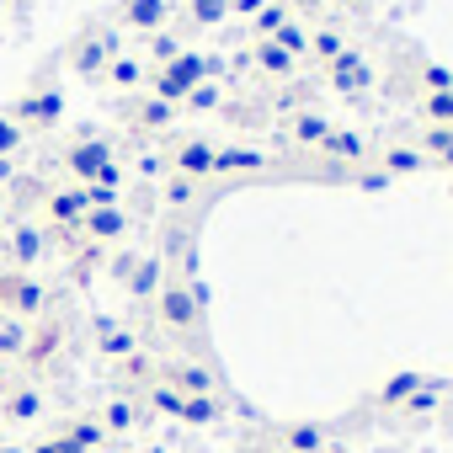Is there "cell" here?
Segmentation results:
<instances>
[{"label": "cell", "instance_id": "5", "mask_svg": "<svg viewBox=\"0 0 453 453\" xmlns=\"http://www.w3.org/2000/svg\"><path fill=\"white\" fill-rule=\"evenodd\" d=\"M43 283L38 278H27V273H0V310H6L12 320H33V315H43Z\"/></svg>", "mask_w": 453, "mask_h": 453}, {"label": "cell", "instance_id": "47", "mask_svg": "<svg viewBox=\"0 0 453 453\" xmlns=\"http://www.w3.org/2000/svg\"><path fill=\"white\" fill-rule=\"evenodd\" d=\"M155 453H160V448H155Z\"/></svg>", "mask_w": 453, "mask_h": 453}, {"label": "cell", "instance_id": "6", "mask_svg": "<svg viewBox=\"0 0 453 453\" xmlns=\"http://www.w3.org/2000/svg\"><path fill=\"white\" fill-rule=\"evenodd\" d=\"M118 54H123V49H118V38H112L107 27H86V33L70 43V70H81V75H102Z\"/></svg>", "mask_w": 453, "mask_h": 453}, {"label": "cell", "instance_id": "20", "mask_svg": "<svg viewBox=\"0 0 453 453\" xmlns=\"http://www.w3.org/2000/svg\"><path fill=\"white\" fill-rule=\"evenodd\" d=\"M379 165H384L389 176H416V171H426V155H421L416 144H384V150H379Z\"/></svg>", "mask_w": 453, "mask_h": 453}, {"label": "cell", "instance_id": "42", "mask_svg": "<svg viewBox=\"0 0 453 453\" xmlns=\"http://www.w3.org/2000/svg\"><path fill=\"white\" fill-rule=\"evenodd\" d=\"M278 6H283V12H294V17H310V12H320V6H326V0H278Z\"/></svg>", "mask_w": 453, "mask_h": 453}, {"label": "cell", "instance_id": "46", "mask_svg": "<svg viewBox=\"0 0 453 453\" xmlns=\"http://www.w3.org/2000/svg\"><path fill=\"white\" fill-rule=\"evenodd\" d=\"M448 197H453V187H448Z\"/></svg>", "mask_w": 453, "mask_h": 453}, {"label": "cell", "instance_id": "10", "mask_svg": "<svg viewBox=\"0 0 453 453\" xmlns=\"http://www.w3.org/2000/svg\"><path fill=\"white\" fill-rule=\"evenodd\" d=\"M326 70H331V81H336V91H342V96H363V86H373V70L363 65V54H357V49H347V54H342L336 65H326Z\"/></svg>", "mask_w": 453, "mask_h": 453}, {"label": "cell", "instance_id": "7", "mask_svg": "<svg viewBox=\"0 0 453 453\" xmlns=\"http://www.w3.org/2000/svg\"><path fill=\"white\" fill-rule=\"evenodd\" d=\"M43 230H38V224H12V230H6V267L12 273H27V267H38L43 262Z\"/></svg>", "mask_w": 453, "mask_h": 453}, {"label": "cell", "instance_id": "11", "mask_svg": "<svg viewBox=\"0 0 453 453\" xmlns=\"http://www.w3.org/2000/svg\"><path fill=\"white\" fill-rule=\"evenodd\" d=\"M320 155H331V160H342V165H363V160H368V144H363V134L331 123V134L320 139Z\"/></svg>", "mask_w": 453, "mask_h": 453}, {"label": "cell", "instance_id": "17", "mask_svg": "<svg viewBox=\"0 0 453 453\" xmlns=\"http://www.w3.org/2000/svg\"><path fill=\"white\" fill-rule=\"evenodd\" d=\"M59 342H65V326H59V320H49V326H38V331H27V347H22V363H27V368H38V363H49V357L59 352Z\"/></svg>", "mask_w": 453, "mask_h": 453}, {"label": "cell", "instance_id": "19", "mask_svg": "<svg viewBox=\"0 0 453 453\" xmlns=\"http://www.w3.org/2000/svg\"><path fill=\"white\" fill-rule=\"evenodd\" d=\"M128 123L155 134V128H171V123H176V107H171V102H160V96H139V102L128 107Z\"/></svg>", "mask_w": 453, "mask_h": 453}, {"label": "cell", "instance_id": "16", "mask_svg": "<svg viewBox=\"0 0 453 453\" xmlns=\"http://www.w3.org/2000/svg\"><path fill=\"white\" fill-rule=\"evenodd\" d=\"M102 81H107L112 91H128V96H134V91H144V81H150V70H144V65H139L134 54H118V59H112V65L102 70Z\"/></svg>", "mask_w": 453, "mask_h": 453}, {"label": "cell", "instance_id": "13", "mask_svg": "<svg viewBox=\"0 0 453 453\" xmlns=\"http://www.w3.org/2000/svg\"><path fill=\"white\" fill-rule=\"evenodd\" d=\"M160 384H171L176 395H213V373L203 363H171L160 373Z\"/></svg>", "mask_w": 453, "mask_h": 453}, {"label": "cell", "instance_id": "38", "mask_svg": "<svg viewBox=\"0 0 453 453\" xmlns=\"http://www.w3.org/2000/svg\"><path fill=\"white\" fill-rule=\"evenodd\" d=\"M181 107H192V112H208V107H219V86H208V81H203V86H197V91H192Z\"/></svg>", "mask_w": 453, "mask_h": 453}, {"label": "cell", "instance_id": "21", "mask_svg": "<svg viewBox=\"0 0 453 453\" xmlns=\"http://www.w3.org/2000/svg\"><path fill=\"white\" fill-rule=\"evenodd\" d=\"M326 134H331V123H326L320 112H294V118H288V139L304 144V150H320Z\"/></svg>", "mask_w": 453, "mask_h": 453}, {"label": "cell", "instance_id": "41", "mask_svg": "<svg viewBox=\"0 0 453 453\" xmlns=\"http://www.w3.org/2000/svg\"><path fill=\"white\" fill-rule=\"evenodd\" d=\"M192 192H197V181H187V176H171V181H165V203H176V208H181Z\"/></svg>", "mask_w": 453, "mask_h": 453}, {"label": "cell", "instance_id": "40", "mask_svg": "<svg viewBox=\"0 0 453 453\" xmlns=\"http://www.w3.org/2000/svg\"><path fill=\"white\" fill-rule=\"evenodd\" d=\"M448 144H453V128H426V144H421V155H426V160H437Z\"/></svg>", "mask_w": 453, "mask_h": 453}, {"label": "cell", "instance_id": "26", "mask_svg": "<svg viewBox=\"0 0 453 453\" xmlns=\"http://www.w3.org/2000/svg\"><path fill=\"white\" fill-rule=\"evenodd\" d=\"M267 43H278V49H283L288 59H299V54H310V27H304V22L294 17V22H283V27H278V33H273Z\"/></svg>", "mask_w": 453, "mask_h": 453}, {"label": "cell", "instance_id": "43", "mask_svg": "<svg viewBox=\"0 0 453 453\" xmlns=\"http://www.w3.org/2000/svg\"><path fill=\"white\" fill-rule=\"evenodd\" d=\"M267 0H230V17H257Z\"/></svg>", "mask_w": 453, "mask_h": 453}, {"label": "cell", "instance_id": "2", "mask_svg": "<svg viewBox=\"0 0 453 453\" xmlns=\"http://www.w3.org/2000/svg\"><path fill=\"white\" fill-rule=\"evenodd\" d=\"M65 171L75 176V187H96V181H123L118 155L107 139H75L65 144Z\"/></svg>", "mask_w": 453, "mask_h": 453}, {"label": "cell", "instance_id": "14", "mask_svg": "<svg viewBox=\"0 0 453 453\" xmlns=\"http://www.w3.org/2000/svg\"><path fill=\"white\" fill-rule=\"evenodd\" d=\"M171 17V0H123V22L134 33H160Z\"/></svg>", "mask_w": 453, "mask_h": 453}, {"label": "cell", "instance_id": "8", "mask_svg": "<svg viewBox=\"0 0 453 453\" xmlns=\"http://www.w3.org/2000/svg\"><path fill=\"white\" fill-rule=\"evenodd\" d=\"M43 213H49L54 230H81V219L91 213V203H86L81 187H54V192L43 197Z\"/></svg>", "mask_w": 453, "mask_h": 453}, {"label": "cell", "instance_id": "44", "mask_svg": "<svg viewBox=\"0 0 453 453\" xmlns=\"http://www.w3.org/2000/svg\"><path fill=\"white\" fill-rule=\"evenodd\" d=\"M437 165H442V171H453V144H448V150L437 155Z\"/></svg>", "mask_w": 453, "mask_h": 453}, {"label": "cell", "instance_id": "9", "mask_svg": "<svg viewBox=\"0 0 453 453\" xmlns=\"http://www.w3.org/2000/svg\"><path fill=\"white\" fill-rule=\"evenodd\" d=\"M171 176L208 181V176H213V144H208V139H181V144L171 150Z\"/></svg>", "mask_w": 453, "mask_h": 453}, {"label": "cell", "instance_id": "31", "mask_svg": "<svg viewBox=\"0 0 453 453\" xmlns=\"http://www.w3.org/2000/svg\"><path fill=\"white\" fill-rule=\"evenodd\" d=\"M27 331H33L27 320H12V315H6V320H0V352H6V357H22V347H27Z\"/></svg>", "mask_w": 453, "mask_h": 453}, {"label": "cell", "instance_id": "23", "mask_svg": "<svg viewBox=\"0 0 453 453\" xmlns=\"http://www.w3.org/2000/svg\"><path fill=\"white\" fill-rule=\"evenodd\" d=\"M283 448H288V453H320V448H326V426H315V421L283 426Z\"/></svg>", "mask_w": 453, "mask_h": 453}, {"label": "cell", "instance_id": "28", "mask_svg": "<svg viewBox=\"0 0 453 453\" xmlns=\"http://www.w3.org/2000/svg\"><path fill=\"white\" fill-rule=\"evenodd\" d=\"M421 118H426L432 128H453V91H432V96H421Z\"/></svg>", "mask_w": 453, "mask_h": 453}, {"label": "cell", "instance_id": "33", "mask_svg": "<svg viewBox=\"0 0 453 453\" xmlns=\"http://www.w3.org/2000/svg\"><path fill=\"white\" fill-rule=\"evenodd\" d=\"M6 411H12V416H22V421H33V416L43 411V395H38L33 384H27V389H12V395H6Z\"/></svg>", "mask_w": 453, "mask_h": 453}, {"label": "cell", "instance_id": "35", "mask_svg": "<svg viewBox=\"0 0 453 453\" xmlns=\"http://www.w3.org/2000/svg\"><path fill=\"white\" fill-rule=\"evenodd\" d=\"M96 426H102V432H128V426H134V405H128V400H107Z\"/></svg>", "mask_w": 453, "mask_h": 453}, {"label": "cell", "instance_id": "3", "mask_svg": "<svg viewBox=\"0 0 453 453\" xmlns=\"http://www.w3.org/2000/svg\"><path fill=\"white\" fill-rule=\"evenodd\" d=\"M22 134H49V128H59V118H65V91L59 86H33V91H22V102H17V112H6Z\"/></svg>", "mask_w": 453, "mask_h": 453}, {"label": "cell", "instance_id": "4", "mask_svg": "<svg viewBox=\"0 0 453 453\" xmlns=\"http://www.w3.org/2000/svg\"><path fill=\"white\" fill-rule=\"evenodd\" d=\"M155 315H160L165 331H192L197 315H203V288H197V283H160Z\"/></svg>", "mask_w": 453, "mask_h": 453}, {"label": "cell", "instance_id": "29", "mask_svg": "<svg viewBox=\"0 0 453 453\" xmlns=\"http://www.w3.org/2000/svg\"><path fill=\"white\" fill-rule=\"evenodd\" d=\"M251 59H257L267 75H294V59H288L278 43H251Z\"/></svg>", "mask_w": 453, "mask_h": 453}, {"label": "cell", "instance_id": "39", "mask_svg": "<svg viewBox=\"0 0 453 453\" xmlns=\"http://www.w3.org/2000/svg\"><path fill=\"white\" fill-rule=\"evenodd\" d=\"M150 400H155L165 416H181V395H176L171 384H155V389H150Z\"/></svg>", "mask_w": 453, "mask_h": 453}, {"label": "cell", "instance_id": "1", "mask_svg": "<svg viewBox=\"0 0 453 453\" xmlns=\"http://www.w3.org/2000/svg\"><path fill=\"white\" fill-rule=\"evenodd\" d=\"M203 81H208V59H203V54H192V49H181L171 65L150 70V96H160V102L181 107V102H187Z\"/></svg>", "mask_w": 453, "mask_h": 453}, {"label": "cell", "instance_id": "30", "mask_svg": "<svg viewBox=\"0 0 453 453\" xmlns=\"http://www.w3.org/2000/svg\"><path fill=\"white\" fill-rule=\"evenodd\" d=\"M187 17L197 27H219L224 17H230V0H187Z\"/></svg>", "mask_w": 453, "mask_h": 453}, {"label": "cell", "instance_id": "37", "mask_svg": "<svg viewBox=\"0 0 453 453\" xmlns=\"http://www.w3.org/2000/svg\"><path fill=\"white\" fill-rule=\"evenodd\" d=\"M150 54H155V70H160V65H171V59L181 54V43H176L171 33H155V49H150Z\"/></svg>", "mask_w": 453, "mask_h": 453}, {"label": "cell", "instance_id": "32", "mask_svg": "<svg viewBox=\"0 0 453 453\" xmlns=\"http://www.w3.org/2000/svg\"><path fill=\"white\" fill-rule=\"evenodd\" d=\"M102 352H107V357H123V363H128V357L139 352V342H134L128 331H118V326H102Z\"/></svg>", "mask_w": 453, "mask_h": 453}, {"label": "cell", "instance_id": "34", "mask_svg": "<svg viewBox=\"0 0 453 453\" xmlns=\"http://www.w3.org/2000/svg\"><path fill=\"white\" fill-rule=\"evenodd\" d=\"M437 400H442V384H437V379H426V384L400 405V411H411V416H432V411H437Z\"/></svg>", "mask_w": 453, "mask_h": 453}, {"label": "cell", "instance_id": "12", "mask_svg": "<svg viewBox=\"0 0 453 453\" xmlns=\"http://www.w3.org/2000/svg\"><path fill=\"white\" fill-rule=\"evenodd\" d=\"M123 283H128L134 299H155L160 294V257H128Z\"/></svg>", "mask_w": 453, "mask_h": 453}, {"label": "cell", "instance_id": "22", "mask_svg": "<svg viewBox=\"0 0 453 453\" xmlns=\"http://www.w3.org/2000/svg\"><path fill=\"white\" fill-rule=\"evenodd\" d=\"M267 155L262 150H213V176H230V171H262Z\"/></svg>", "mask_w": 453, "mask_h": 453}, {"label": "cell", "instance_id": "25", "mask_svg": "<svg viewBox=\"0 0 453 453\" xmlns=\"http://www.w3.org/2000/svg\"><path fill=\"white\" fill-rule=\"evenodd\" d=\"M283 22H294V12H283L278 0H267V6H262V12L251 17V43H267V38H273V33L283 27Z\"/></svg>", "mask_w": 453, "mask_h": 453}, {"label": "cell", "instance_id": "45", "mask_svg": "<svg viewBox=\"0 0 453 453\" xmlns=\"http://www.w3.org/2000/svg\"><path fill=\"white\" fill-rule=\"evenodd\" d=\"M336 6H363V0H336Z\"/></svg>", "mask_w": 453, "mask_h": 453}, {"label": "cell", "instance_id": "36", "mask_svg": "<svg viewBox=\"0 0 453 453\" xmlns=\"http://www.w3.org/2000/svg\"><path fill=\"white\" fill-rule=\"evenodd\" d=\"M22 139H27V134H22V128H17V123L6 118V112H0V160H6V155H12V150L22 144Z\"/></svg>", "mask_w": 453, "mask_h": 453}, {"label": "cell", "instance_id": "15", "mask_svg": "<svg viewBox=\"0 0 453 453\" xmlns=\"http://www.w3.org/2000/svg\"><path fill=\"white\" fill-rule=\"evenodd\" d=\"M81 230L91 235V241H123V230H128V213L123 208H91L86 219H81Z\"/></svg>", "mask_w": 453, "mask_h": 453}, {"label": "cell", "instance_id": "27", "mask_svg": "<svg viewBox=\"0 0 453 453\" xmlns=\"http://www.w3.org/2000/svg\"><path fill=\"white\" fill-rule=\"evenodd\" d=\"M181 421H187V426L219 421V400H213V395H181Z\"/></svg>", "mask_w": 453, "mask_h": 453}, {"label": "cell", "instance_id": "18", "mask_svg": "<svg viewBox=\"0 0 453 453\" xmlns=\"http://www.w3.org/2000/svg\"><path fill=\"white\" fill-rule=\"evenodd\" d=\"M421 384H426V373H416V368H405V373H395V379H384V389L373 395V405H379V411H400V405H405V400H411V395H416Z\"/></svg>", "mask_w": 453, "mask_h": 453}, {"label": "cell", "instance_id": "24", "mask_svg": "<svg viewBox=\"0 0 453 453\" xmlns=\"http://www.w3.org/2000/svg\"><path fill=\"white\" fill-rule=\"evenodd\" d=\"M347 49H352V43H347V33H336V27H320V33H310V54H315L320 65H336Z\"/></svg>", "mask_w": 453, "mask_h": 453}]
</instances>
